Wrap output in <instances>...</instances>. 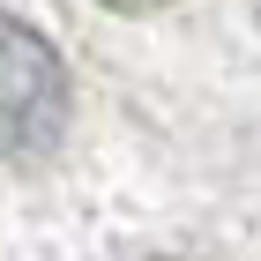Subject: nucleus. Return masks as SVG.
<instances>
[{
  "instance_id": "2",
  "label": "nucleus",
  "mask_w": 261,
  "mask_h": 261,
  "mask_svg": "<svg viewBox=\"0 0 261 261\" xmlns=\"http://www.w3.org/2000/svg\"><path fill=\"white\" fill-rule=\"evenodd\" d=\"M112 15H149V8H164V0H105Z\"/></svg>"
},
{
  "instance_id": "1",
  "label": "nucleus",
  "mask_w": 261,
  "mask_h": 261,
  "mask_svg": "<svg viewBox=\"0 0 261 261\" xmlns=\"http://www.w3.org/2000/svg\"><path fill=\"white\" fill-rule=\"evenodd\" d=\"M75 90H67L60 45L0 8V164H45L67 135Z\"/></svg>"
}]
</instances>
